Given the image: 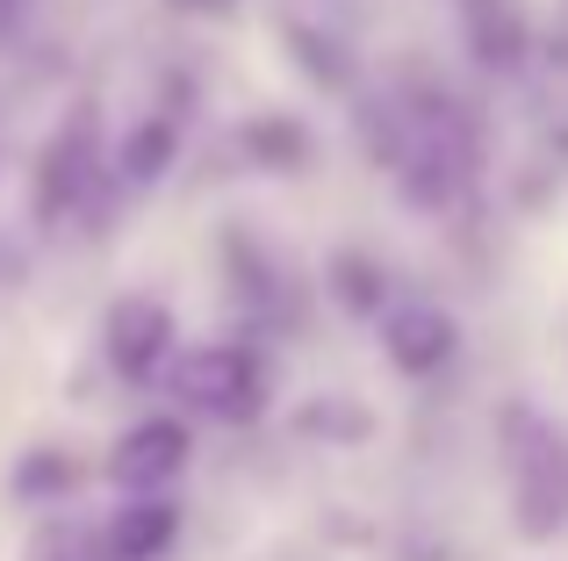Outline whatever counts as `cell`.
I'll return each mask as SVG.
<instances>
[{
	"label": "cell",
	"mask_w": 568,
	"mask_h": 561,
	"mask_svg": "<svg viewBox=\"0 0 568 561\" xmlns=\"http://www.w3.org/2000/svg\"><path fill=\"white\" fill-rule=\"evenodd\" d=\"M504 468H511V519L526 540L568 533V432L540 418L532 404H504Z\"/></svg>",
	"instance_id": "1"
},
{
	"label": "cell",
	"mask_w": 568,
	"mask_h": 561,
	"mask_svg": "<svg viewBox=\"0 0 568 561\" xmlns=\"http://www.w3.org/2000/svg\"><path fill=\"white\" fill-rule=\"evenodd\" d=\"M159 375L173 381V396L187 410H209L223 425L260 418V404H266V360L252 346H194L173 367H159Z\"/></svg>",
	"instance_id": "2"
},
{
	"label": "cell",
	"mask_w": 568,
	"mask_h": 561,
	"mask_svg": "<svg viewBox=\"0 0 568 561\" xmlns=\"http://www.w3.org/2000/svg\"><path fill=\"white\" fill-rule=\"evenodd\" d=\"M187 461H194V432L181 418H144V425H130L123 439L109 447V482L123 497H159V490H173V482L187 476Z\"/></svg>",
	"instance_id": "3"
},
{
	"label": "cell",
	"mask_w": 568,
	"mask_h": 561,
	"mask_svg": "<svg viewBox=\"0 0 568 561\" xmlns=\"http://www.w3.org/2000/svg\"><path fill=\"white\" fill-rule=\"evenodd\" d=\"M101 353L123 381H152L173 360V309L152 303V295H123L101 324Z\"/></svg>",
	"instance_id": "4"
},
{
	"label": "cell",
	"mask_w": 568,
	"mask_h": 561,
	"mask_svg": "<svg viewBox=\"0 0 568 561\" xmlns=\"http://www.w3.org/2000/svg\"><path fill=\"white\" fill-rule=\"evenodd\" d=\"M87 181H94V123L72 115V123L51 137V152L37 159V216L43 224H65V216L87 202Z\"/></svg>",
	"instance_id": "5"
},
{
	"label": "cell",
	"mask_w": 568,
	"mask_h": 561,
	"mask_svg": "<svg viewBox=\"0 0 568 561\" xmlns=\"http://www.w3.org/2000/svg\"><path fill=\"white\" fill-rule=\"evenodd\" d=\"M382 346H388V360H396L410 381H432L460 353V332H454V317H446V309L403 303V309H382Z\"/></svg>",
	"instance_id": "6"
},
{
	"label": "cell",
	"mask_w": 568,
	"mask_h": 561,
	"mask_svg": "<svg viewBox=\"0 0 568 561\" xmlns=\"http://www.w3.org/2000/svg\"><path fill=\"white\" fill-rule=\"evenodd\" d=\"M173 533H181V511H173V497H123V511H115L109 526H101V548L109 561H159L173 548Z\"/></svg>",
	"instance_id": "7"
},
{
	"label": "cell",
	"mask_w": 568,
	"mask_h": 561,
	"mask_svg": "<svg viewBox=\"0 0 568 561\" xmlns=\"http://www.w3.org/2000/svg\"><path fill=\"white\" fill-rule=\"evenodd\" d=\"M65 482H72V461L58 447L22 453V468H14V497L22 504H51V497H65Z\"/></svg>",
	"instance_id": "8"
},
{
	"label": "cell",
	"mask_w": 568,
	"mask_h": 561,
	"mask_svg": "<svg viewBox=\"0 0 568 561\" xmlns=\"http://www.w3.org/2000/svg\"><path fill=\"white\" fill-rule=\"evenodd\" d=\"M332 288H338V303L353 309V317H382V280H375V267L367 259H332Z\"/></svg>",
	"instance_id": "9"
},
{
	"label": "cell",
	"mask_w": 568,
	"mask_h": 561,
	"mask_svg": "<svg viewBox=\"0 0 568 561\" xmlns=\"http://www.w3.org/2000/svg\"><path fill=\"white\" fill-rule=\"evenodd\" d=\"M166 166H173V130L166 123H144L138 137L123 144V173H130V181H159Z\"/></svg>",
	"instance_id": "10"
},
{
	"label": "cell",
	"mask_w": 568,
	"mask_h": 561,
	"mask_svg": "<svg viewBox=\"0 0 568 561\" xmlns=\"http://www.w3.org/2000/svg\"><path fill=\"white\" fill-rule=\"evenodd\" d=\"M252 152L274 159V166H303V130H288V123H260V130H252Z\"/></svg>",
	"instance_id": "11"
},
{
	"label": "cell",
	"mask_w": 568,
	"mask_h": 561,
	"mask_svg": "<svg viewBox=\"0 0 568 561\" xmlns=\"http://www.w3.org/2000/svg\"><path fill=\"white\" fill-rule=\"evenodd\" d=\"M29 561H72V540L65 533H43L37 548H29Z\"/></svg>",
	"instance_id": "12"
},
{
	"label": "cell",
	"mask_w": 568,
	"mask_h": 561,
	"mask_svg": "<svg viewBox=\"0 0 568 561\" xmlns=\"http://www.w3.org/2000/svg\"><path fill=\"white\" fill-rule=\"evenodd\" d=\"M8 280H22V259H14L8 245H0V288H8Z\"/></svg>",
	"instance_id": "13"
},
{
	"label": "cell",
	"mask_w": 568,
	"mask_h": 561,
	"mask_svg": "<svg viewBox=\"0 0 568 561\" xmlns=\"http://www.w3.org/2000/svg\"><path fill=\"white\" fill-rule=\"evenodd\" d=\"M8 14H14V0H0V22H8Z\"/></svg>",
	"instance_id": "14"
}]
</instances>
